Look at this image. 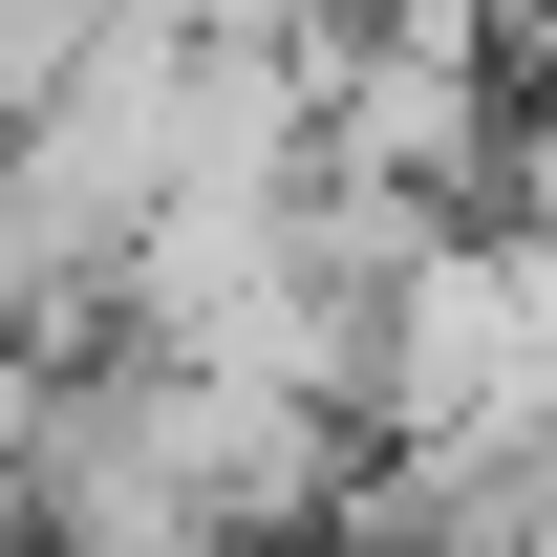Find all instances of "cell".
Listing matches in <instances>:
<instances>
[{"instance_id": "obj_1", "label": "cell", "mask_w": 557, "mask_h": 557, "mask_svg": "<svg viewBox=\"0 0 557 557\" xmlns=\"http://www.w3.org/2000/svg\"><path fill=\"white\" fill-rule=\"evenodd\" d=\"M493 214H515V236H557V44L515 65V129H493Z\"/></svg>"}]
</instances>
